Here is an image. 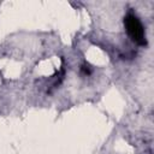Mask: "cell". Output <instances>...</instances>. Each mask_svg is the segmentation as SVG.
Masks as SVG:
<instances>
[{
  "label": "cell",
  "mask_w": 154,
  "mask_h": 154,
  "mask_svg": "<svg viewBox=\"0 0 154 154\" xmlns=\"http://www.w3.org/2000/svg\"><path fill=\"white\" fill-rule=\"evenodd\" d=\"M124 25L125 29L130 36V38L140 45V46H146L147 45V40H146V34H144V28L141 23V20L135 16L129 13L125 18H124Z\"/></svg>",
  "instance_id": "cell-1"
},
{
  "label": "cell",
  "mask_w": 154,
  "mask_h": 154,
  "mask_svg": "<svg viewBox=\"0 0 154 154\" xmlns=\"http://www.w3.org/2000/svg\"><path fill=\"white\" fill-rule=\"evenodd\" d=\"M82 71H83V73H85V75H89L90 73V69L88 67V66H82Z\"/></svg>",
  "instance_id": "cell-2"
}]
</instances>
